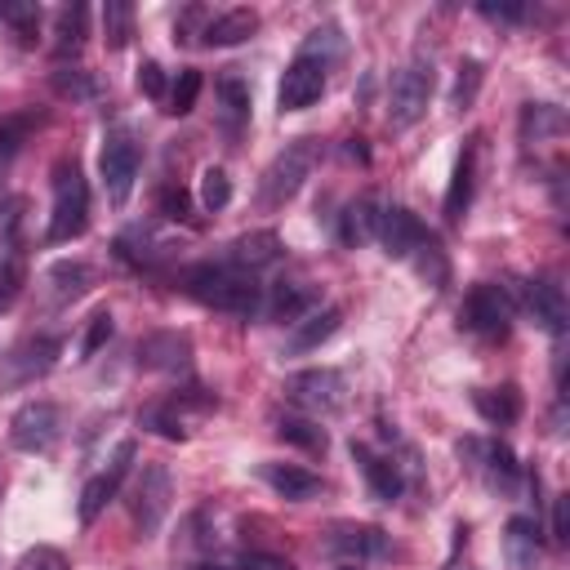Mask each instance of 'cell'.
<instances>
[{
	"instance_id": "cell-26",
	"label": "cell",
	"mask_w": 570,
	"mask_h": 570,
	"mask_svg": "<svg viewBox=\"0 0 570 570\" xmlns=\"http://www.w3.org/2000/svg\"><path fill=\"white\" fill-rule=\"evenodd\" d=\"M45 285L53 289V298H58V303H71V298H80V294L94 285V267H89V263H80V258H76V263H67V258H62V263H53V267H49Z\"/></svg>"
},
{
	"instance_id": "cell-4",
	"label": "cell",
	"mask_w": 570,
	"mask_h": 570,
	"mask_svg": "<svg viewBox=\"0 0 570 570\" xmlns=\"http://www.w3.org/2000/svg\"><path fill=\"white\" fill-rule=\"evenodd\" d=\"M432 62L428 58H410L405 67H396L392 89H387V125L392 129H410L414 120H423L428 102H432Z\"/></svg>"
},
{
	"instance_id": "cell-11",
	"label": "cell",
	"mask_w": 570,
	"mask_h": 570,
	"mask_svg": "<svg viewBox=\"0 0 570 570\" xmlns=\"http://www.w3.org/2000/svg\"><path fill=\"white\" fill-rule=\"evenodd\" d=\"M134 454H138V445H134V441H120V445H116V454L107 459V468H102L98 476H89V481H85V490H80V521H85V525H94V521H98V512L116 499V490H120V481H125V472H129Z\"/></svg>"
},
{
	"instance_id": "cell-39",
	"label": "cell",
	"mask_w": 570,
	"mask_h": 570,
	"mask_svg": "<svg viewBox=\"0 0 570 570\" xmlns=\"http://www.w3.org/2000/svg\"><path fill=\"white\" fill-rule=\"evenodd\" d=\"M481 62L476 58H468V62H459V76H454V94H450V107H472V98H476V89H481Z\"/></svg>"
},
{
	"instance_id": "cell-45",
	"label": "cell",
	"mask_w": 570,
	"mask_h": 570,
	"mask_svg": "<svg viewBox=\"0 0 570 570\" xmlns=\"http://www.w3.org/2000/svg\"><path fill=\"white\" fill-rule=\"evenodd\" d=\"M205 22H209V13H205V9H183V18L174 22V40H191V36H200V31H205Z\"/></svg>"
},
{
	"instance_id": "cell-14",
	"label": "cell",
	"mask_w": 570,
	"mask_h": 570,
	"mask_svg": "<svg viewBox=\"0 0 570 570\" xmlns=\"http://www.w3.org/2000/svg\"><path fill=\"white\" fill-rule=\"evenodd\" d=\"M374 240L383 245V254H387V258H410L414 249H423V245H428V232H423V223H419L405 205H387V209H379Z\"/></svg>"
},
{
	"instance_id": "cell-5",
	"label": "cell",
	"mask_w": 570,
	"mask_h": 570,
	"mask_svg": "<svg viewBox=\"0 0 570 570\" xmlns=\"http://www.w3.org/2000/svg\"><path fill=\"white\" fill-rule=\"evenodd\" d=\"M98 174H102V191L111 205H125L129 191H134V178H138V138L116 125L107 129L102 138V151H98Z\"/></svg>"
},
{
	"instance_id": "cell-48",
	"label": "cell",
	"mask_w": 570,
	"mask_h": 570,
	"mask_svg": "<svg viewBox=\"0 0 570 570\" xmlns=\"http://www.w3.org/2000/svg\"><path fill=\"white\" fill-rule=\"evenodd\" d=\"M481 13L494 18V22H517L525 9H521V4H481Z\"/></svg>"
},
{
	"instance_id": "cell-40",
	"label": "cell",
	"mask_w": 570,
	"mask_h": 570,
	"mask_svg": "<svg viewBox=\"0 0 570 570\" xmlns=\"http://www.w3.org/2000/svg\"><path fill=\"white\" fill-rule=\"evenodd\" d=\"M18 289H22V258H18V249H4L0 254V307H9L18 298Z\"/></svg>"
},
{
	"instance_id": "cell-38",
	"label": "cell",
	"mask_w": 570,
	"mask_h": 570,
	"mask_svg": "<svg viewBox=\"0 0 570 570\" xmlns=\"http://www.w3.org/2000/svg\"><path fill=\"white\" fill-rule=\"evenodd\" d=\"M53 89H58L62 98H76V102H85V98L98 94V89H94V76L80 71V67H58V71H53Z\"/></svg>"
},
{
	"instance_id": "cell-2",
	"label": "cell",
	"mask_w": 570,
	"mask_h": 570,
	"mask_svg": "<svg viewBox=\"0 0 570 570\" xmlns=\"http://www.w3.org/2000/svg\"><path fill=\"white\" fill-rule=\"evenodd\" d=\"M316 160H321V142H316V138H294V142H285V147L272 156V165L263 169V178H258V205H263V209H281L285 200H294V196L303 191V183L312 178Z\"/></svg>"
},
{
	"instance_id": "cell-36",
	"label": "cell",
	"mask_w": 570,
	"mask_h": 570,
	"mask_svg": "<svg viewBox=\"0 0 570 570\" xmlns=\"http://www.w3.org/2000/svg\"><path fill=\"white\" fill-rule=\"evenodd\" d=\"M200 85H205L200 71H196V67H183L178 80H174V94H169V111H174V116H187V111L196 107V98H200Z\"/></svg>"
},
{
	"instance_id": "cell-44",
	"label": "cell",
	"mask_w": 570,
	"mask_h": 570,
	"mask_svg": "<svg viewBox=\"0 0 570 570\" xmlns=\"http://www.w3.org/2000/svg\"><path fill=\"white\" fill-rule=\"evenodd\" d=\"M156 209L165 214V218H187L191 214V200H187V191L183 187H160V196H156Z\"/></svg>"
},
{
	"instance_id": "cell-16",
	"label": "cell",
	"mask_w": 570,
	"mask_h": 570,
	"mask_svg": "<svg viewBox=\"0 0 570 570\" xmlns=\"http://www.w3.org/2000/svg\"><path fill=\"white\" fill-rule=\"evenodd\" d=\"M281 258V236L272 232V227H258V232H245V236H236L232 245H227V267H236V272H258V267H272Z\"/></svg>"
},
{
	"instance_id": "cell-23",
	"label": "cell",
	"mask_w": 570,
	"mask_h": 570,
	"mask_svg": "<svg viewBox=\"0 0 570 570\" xmlns=\"http://www.w3.org/2000/svg\"><path fill=\"white\" fill-rule=\"evenodd\" d=\"M254 31H258V13H254V9H227V13H214V18L205 22L200 40H205L209 49H223V45L249 40Z\"/></svg>"
},
{
	"instance_id": "cell-22",
	"label": "cell",
	"mask_w": 570,
	"mask_h": 570,
	"mask_svg": "<svg viewBox=\"0 0 570 570\" xmlns=\"http://www.w3.org/2000/svg\"><path fill=\"white\" fill-rule=\"evenodd\" d=\"M343 325V307H312L303 321H294V334H289V352L298 356V352H312V347H321L325 338H334V330Z\"/></svg>"
},
{
	"instance_id": "cell-46",
	"label": "cell",
	"mask_w": 570,
	"mask_h": 570,
	"mask_svg": "<svg viewBox=\"0 0 570 570\" xmlns=\"http://www.w3.org/2000/svg\"><path fill=\"white\" fill-rule=\"evenodd\" d=\"M138 89H142L147 98H160V94H165V67H160V62H142V67H138Z\"/></svg>"
},
{
	"instance_id": "cell-32",
	"label": "cell",
	"mask_w": 570,
	"mask_h": 570,
	"mask_svg": "<svg viewBox=\"0 0 570 570\" xmlns=\"http://www.w3.org/2000/svg\"><path fill=\"white\" fill-rule=\"evenodd\" d=\"M31 125H36V111H13V116H0V169L22 151V142L31 138Z\"/></svg>"
},
{
	"instance_id": "cell-3",
	"label": "cell",
	"mask_w": 570,
	"mask_h": 570,
	"mask_svg": "<svg viewBox=\"0 0 570 570\" xmlns=\"http://www.w3.org/2000/svg\"><path fill=\"white\" fill-rule=\"evenodd\" d=\"M89 227V183L76 160L53 165V214H49V240H76Z\"/></svg>"
},
{
	"instance_id": "cell-18",
	"label": "cell",
	"mask_w": 570,
	"mask_h": 570,
	"mask_svg": "<svg viewBox=\"0 0 570 570\" xmlns=\"http://www.w3.org/2000/svg\"><path fill=\"white\" fill-rule=\"evenodd\" d=\"M258 476H263L281 499H289V503H307V499L321 494V476L307 472V468H298V463H258Z\"/></svg>"
},
{
	"instance_id": "cell-1",
	"label": "cell",
	"mask_w": 570,
	"mask_h": 570,
	"mask_svg": "<svg viewBox=\"0 0 570 570\" xmlns=\"http://www.w3.org/2000/svg\"><path fill=\"white\" fill-rule=\"evenodd\" d=\"M178 285L183 294H191L196 303L205 307H218V312H232V316H254L263 307V289L249 272H236L227 263H191L178 272Z\"/></svg>"
},
{
	"instance_id": "cell-37",
	"label": "cell",
	"mask_w": 570,
	"mask_h": 570,
	"mask_svg": "<svg viewBox=\"0 0 570 570\" xmlns=\"http://www.w3.org/2000/svg\"><path fill=\"white\" fill-rule=\"evenodd\" d=\"M227 200H232V178H227L218 165H209V169L200 174V205H205L209 214H218Z\"/></svg>"
},
{
	"instance_id": "cell-27",
	"label": "cell",
	"mask_w": 570,
	"mask_h": 570,
	"mask_svg": "<svg viewBox=\"0 0 570 570\" xmlns=\"http://www.w3.org/2000/svg\"><path fill=\"white\" fill-rule=\"evenodd\" d=\"M503 548H508V561L517 570H534V557H539V525L530 517H512L508 521V534H503Z\"/></svg>"
},
{
	"instance_id": "cell-19",
	"label": "cell",
	"mask_w": 570,
	"mask_h": 570,
	"mask_svg": "<svg viewBox=\"0 0 570 570\" xmlns=\"http://www.w3.org/2000/svg\"><path fill=\"white\" fill-rule=\"evenodd\" d=\"M214 102H218V120L227 134H240V125L249 120V85L236 76V67L218 71L214 80Z\"/></svg>"
},
{
	"instance_id": "cell-41",
	"label": "cell",
	"mask_w": 570,
	"mask_h": 570,
	"mask_svg": "<svg viewBox=\"0 0 570 570\" xmlns=\"http://www.w3.org/2000/svg\"><path fill=\"white\" fill-rule=\"evenodd\" d=\"M111 330H116L111 312H94V316H89V330H85V343H80V356H94V352L111 338Z\"/></svg>"
},
{
	"instance_id": "cell-6",
	"label": "cell",
	"mask_w": 570,
	"mask_h": 570,
	"mask_svg": "<svg viewBox=\"0 0 570 570\" xmlns=\"http://www.w3.org/2000/svg\"><path fill=\"white\" fill-rule=\"evenodd\" d=\"M169 499H174V481H169V468L165 463H142L134 490H129V517H134V530L138 539L156 534L160 521L169 517Z\"/></svg>"
},
{
	"instance_id": "cell-34",
	"label": "cell",
	"mask_w": 570,
	"mask_h": 570,
	"mask_svg": "<svg viewBox=\"0 0 570 570\" xmlns=\"http://www.w3.org/2000/svg\"><path fill=\"white\" fill-rule=\"evenodd\" d=\"M561 125H566L561 111L548 107V102H530V107L521 111V138H525V142H530V138L539 142L543 134H561Z\"/></svg>"
},
{
	"instance_id": "cell-20",
	"label": "cell",
	"mask_w": 570,
	"mask_h": 570,
	"mask_svg": "<svg viewBox=\"0 0 570 570\" xmlns=\"http://www.w3.org/2000/svg\"><path fill=\"white\" fill-rule=\"evenodd\" d=\"M472 183H476V142H468L454 160V174H450V187H445V223H463L468 205H472Z\"/></svg>"
},
{
	"instance_id": "cell-31",
	"label": "cell",
	"mask_w": 570,
	"mask_h": 570,
	"mask_svg": "<svg viewBox=\"0 0 570 570\" xmlns=\"http://www.w3.org/2000/svg\"><path fill=\"white\" fill-rule=\"evenodd\" d=\"M53 356H58V338H49V334H40V338H27L18 352H13V379H31V374H45L49 365H53Z\"/></svg>"
},
{
	"instance_id": "cell-29",
	"label": "cell",
	"mask_w": 570,
	"mask_h": 570,
	"mask_svg": "<svg viewBox=\"0 0 570 570\" xmlns=\"http://www.w3.org/2000/svg\"><path fill=\"white\" fill-rule=\"evenodd\" d=\"M276 436L289 441V445H298V450H307V454H321L330 445L325 428L316 419H303V414H281L276 419Z\"/></svg>"
},
{
	"instance_id": "cell-49",
	"label": "cell",
	"mask_w": 570,
	"mask_h": 570,
	"mask_svg": "<svg viewBox=\"0 0 570 570\" xmlns=\"http://www.w3.org/2000/svg\"><path fill=\"white\" fill-rule=\"evenodd\" d=\"M343 570H352V566H343Z\"/></svg>"
},
{
	"instance_id": "cell-8",
	"label": "cell",
	"mask_w": 570,
	"mask_h": 570,
	"mask_svg": "<svg viewBox=\"0 0 570 570\" xmlns=\"http://www.w3.org/2000/svg\"><path fill=\"white\" fill-rule=\"evenodd\" d=\"M459 321L481 334V338H503L508 325H512V298L503 285H472L463 307H459Z\"/></svg>"
},
{
	"instance_id": "cell-15",
	"label": "cell",
	"mask_w": 570,
	"mask_h": 570,
	"mask_svg": "<svg viewBox=\"0 0 570 570\" xmlns=\"http://www.w3.org/2000/svg\"><path fill=\"white\" fill-rule=\"evenodd\" d=\"M138 365L156 374H183L191 365V338L178 330H156L138 343Z\"/></svg>"
},
{
	"instance_id": "cell-47",
	"label": "cell",
	"mask_w": 570,
	"mask_h": 570,
	"mask_svg": "<svg viewBox=\"0 0 570 570\" xmlns=\"http://www.w3.org/2000/svg\"><path fill=\"white\" fill-rule=\"evenodd\" d=\"M552 539H557V543L570 539V503H566V499H557V508H552Z\"/></svg>"
},
{
	"instance_id": "cell-17",
	"label": "cell",
	"mask_w": 570,
	"mask_h": 570,
	"mask_svg": "<svg viewBox=\"0 0 570 570\" xmlns=\"http://www.w3.org/2000/svg\"><path fill=\"white\" fill-rule=\"evenodd\" d=\"M352 459L361 463V472H365V481H370V494H374L379 503H396V499H401V468H396L387 454H374L370 445L352 441Z\"/></svg>"
},
{
	"instance_id": "cell-13",
	"label": "cell",
	"mask_w": 570,
	"mask_h": 570,
	"mask_svg": "<svg viewBox=\"0 0 570 570\" xmlns=\"http://www.w3.org/2000/svg\"><path fill=\"white\" fill-rule=\"evenodd\" d=\"M459 454H468L472 468H476L494 490H503V494L517 490L521 468H517V454H512L503 441H476V436H468V441H459Z\"/></svg>"
},
{
	"instance_id": "cell-28",
	"label": "cell",
	"mask_w": 570,
	"mask_h": 570,
	"mask_svg": "<svg viewBox=\"0 0 570 570\" xmlns=\"http://www.w3.org/2000/svg\"><path fill=\"white\" fill-rule=\"evenodd\" d=\"M476 410H481V419L485 423H517L521 419V392L512 387V383H503V387H481L476 392Z\"/></svg>"
},
{
	"instance_id": "cell-25",
	"label": "cell",
	"mask_w": 570,
	"mask_h": 570,
	"mask_svg": "<svg viewBox=\"0 0 570 570\" xmlns=\"http://www.w3.org/2000/svg\"><path fill=\"white\" fill-rule=\"evenodd\" d=\"M374 227H379V205H374L370 196H356V200L343 209V218H338V236H343L347 249L374 240Z\"/></svg>"
},
{
	"instance_id": "cell-12",
	"label": "cell",
	"mask_w": 570,
	"mask_h": 570,
	"mask_svg": "<svg viewBox=\"0 0 570 570\" xmlns=\"http://www.w3.org/2000/svg\"><path fill=\"white\" fill-rule=\"evenodd\" d=\"M321 94H325V62H316V58L298 53V58L285 67L281 89H276L281 111H307V107H312Z\"/></svg>"
},
{
	"instance_id": "cell-42",
	"label": "cell",
	"mask_w": 570,
	"mask_h": 570,
	"mask_svg": "<svg viewBox=\"0 0 570 570\" xmlns=\"http://www.w3.org/2000/svg\"><path fill=\"white\" fill-rule=\"evenodd\" d=\"M0 18L18 27L22 45H31V31H36V22H40V9H36V4H0Z\"/></svg>"
},
{
	"instance_id": "cell-24",
	"label": "cell",
	"mask_w": 570,
	"mask_h": 570,
	"mask_svg": "<svg viewBox=\"0 0 570 570\" xmlns=\"http://www.w3.org/2000/svg\"><path fill=\"white\" fill-rule=\"evenodd\" d=\"M316 307V289L312 285H298V281H276L272 285V298H267V316L272 321H303L307 312Z\"/></svg>"
},
{
	"instance_id": "cell-30",
	"label": "cell",
	"mask_w": 570,
	"mask_h": 570,
	"mask_svg": "<svg viewBox=\"0 0 570 570\" xmlns=\"http://www.w3.org/2000/svg\"><path fill=\"white\" fill-rule=\"evenodd\" d=\"M53 49H58V58H67V53H80V45H85V36H89V9L85 4H67V9H58V27H53Z\"/></svg>"
},
{
	"instance_id": "cell-35",
	"label": "cell",
	"mask_w": 570,
	"mask_h": 570,
	"mask_svg": "<svg viewBox=\"0 0 570 570\" xmlns=\"http://www.w3.org/2000/svg\"><path fill=\"white\" fill-rule=\"evenodd\" d=\"M214 570H289V561L272 552H223L214 557Z\"/></svg>"
},
{
	"instance_id": "cell-43",
	"label": "cell",
	"mask_w": 570,
	"mask_h": 570,
	"mask_svg": "<svg viewBox=\"0 0 570 570\" xmlns=\"http://www.w3.org/2000/svg\"><path fill=\"white\" fill-rule=\"evenodd\" d=\"M18 570H67V557L58 552V548H31V552H22V561H18Z\"/></svg>"
},
{
	"instance_id": "cell-7",
	"label": "cell",
	"mask_w": 570,
	"mask_h": 570,
	"mask_svg": "<svg viewBox=\"0 0 570 570\" xmlns=\"http://www.w3.org/2000/svg\"><path fill=\"white\" fill-rule=\"evenodd\" d=\"M281 392H285V401H294V405L307 410V414H330V410H338V405L347 401V379H343L338 370L321 365V370H298V374H289Z\"/></svg>"
},
{
	"instance_id": "cell-10",
	"label": "cell",
	"mask_w": 570,
	"mask_h": 570,
	"mask_svg": "<svg viewBox=\"0 0 570 570\" xmlns=\"http://www.w3.org/2000/svg\"><path fill=\"white\" fill-rule=\"evenodd\" d=\"M58 432H62V410H58L53 401H27V405L9 419V441H13V450H22V454L49 450V445L58 441Z\"/></svg>"
},
{
	"instance_id": "cell-21",
	"label": "cell",
	"mask_w": 570,
	"mask_h": 570,
	"mask_svg": "<svg viewBox=\"0 0 570 570\" xmlns=\"http://www.w3.org/2000/svg\"><path fill=\"white\" fill-rule=\"evenodd\" d=\"M525 307H530V316L548 330V334H561L566 330V294H561V285L557 281H530L525 285Z\"/></svg>"
},
{
	"instance_id": "cell-9",
	"label": "cell",
	"mask_w": 570,
	"mask_h": 570,
	"mask_svg": "<svg viewBox=\"0 0 570 570\" xmlns=\"http://www.w3.org/2000/svg\"><path fill=\"white\" fill-rule=\"evenodd\" d=\"M321 548H325L330 557H343V561H379V557L392 552V539H387V530H379V525L334 521V525H325Z\"/></svg>"
},
{
	"instance_id": "cell-33",
	"label": "cell",
	"mask_w": 570,
	"mask_h": 570,
	"mask_svg": "<svg viewBox=\"0 0 570 570\" xmlns=\"http://www.w3.org/2000/svg\"><path fill=\"white\" fill-rule=\"evenodd\" d=\"M102 31H107V45H111V49H125L129 36H134V4L107 0V9H102Z\"/></svg>"
}]
</instances>
